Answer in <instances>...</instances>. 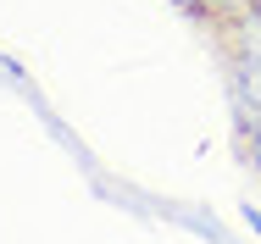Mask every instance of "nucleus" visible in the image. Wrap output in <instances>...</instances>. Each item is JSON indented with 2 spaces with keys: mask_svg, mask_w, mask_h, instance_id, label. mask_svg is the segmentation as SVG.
I'll list each match as a JSON object with an SVG mask.
<instances>
[{
  "mask_svg": "<svg viewBox=\"0 0 261 244\" xmlns=\"http://www.w3.org/2000/svg\"><path fill=\"white\" fill-rule=\"evenodd\" d=\"M211 34H217V50H222V67H228L233 122H245V117L261 111V0H245Z\"/></svg>",
  "mask_w": 261,
  "mask_h": 244,
  "instance_id": "nucleus-1",
  "label": "nucleus"
},
{
  "mask_svg": "<svg viewBox=\"0 0 261 244\" xmlns=\"http://www.w3.org/2000/svg\"><path fill=\"white\" fill-rule=\"evenodd\" d=\"M172 6H178V11H189V17H200V22H211V28H217V22H222V17H233V11L245 6V0H172Z\"/></svg>",
  "mask_w": 261,
  "mask_h": 244,
  "instance_id": "nucleus-2",
  "label": "nucleus"
},
{
  "mask_svg": "<svg viewBox=\"0 0 261 244\" xmlns=\"http://www.w3.org/2000/svg\"><path fill=\"white\" fill-rule=\"evenodd\" d=\"M239 155H245V167L261 178V111L239 122Z\"/></svg>",
  "mask_w": 261,
  "mask_h": 244,
  "instance_id": "nucleus-3",
  "label": "nucleus"
}]
</instances>
